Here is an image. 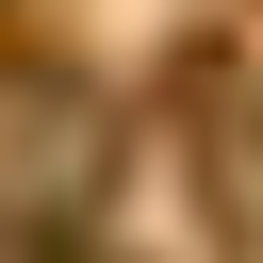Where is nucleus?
<instances>
[{
  "instance_id": "obj_1",
  "label": "nucleus",
  "mask_w": 263,
  "mask_h": 263,
  "mask_svg": "<svg viewBox=\"0 0 263 263\" xmlns=\"http://www.w3.org/2000/svg\"><path fill=\"white\" fill-rule=\"evenodd\" d=\"M247 132H263V115H247Z\"/></svg>"
}]
</instances>
